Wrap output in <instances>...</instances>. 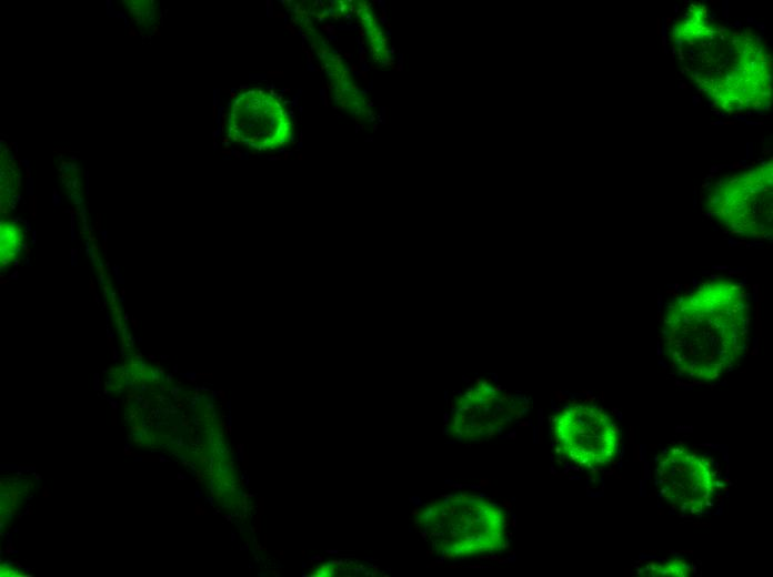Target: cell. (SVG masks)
<instances>
[{
	"label": "cell",
	"mask_w": 773,
	"mask_h": 577,
	"mask_svg": "<svg viewBox=\"0 0 773 577\" xmlns=\"http://www.w3.org/2000/svg\"><path fill=\"white\" fill-rule=\"evenodd\" d=\"M749 311L744 286L729 277L703 282L675 297L662 324L672 367L703 382L722 376L745 351Z\"/></svg>",
	"instance_id": "1"
},
{
	"label": "cell",
	"mask_w": 773,
	"mask_h": 577,
	"mask_svg": "<svg viewBox=\"0 0 773 577\" xmlns=\"http://www.w3.org/2000/svg\"><path fill=\"white\" fill-rule=\"evenodd\" d=\"M556 442L574 463L600 467L612 463L620 444L619 428L601 407L576 404L555 418Z\"/></svg>",
	"instance_id": "2"
},
{
	"label": "cell",
	"mask_w": 773,
	"mask_h": 577,
	"mask_svg": "<svg viewBox=\"0 0 773 577\" xmlns=\"http://www.w3.org/2000/svg\"><path fill=\"white\" fill-rule=\"evenodd\" d=\"M655 479L661 496L683 514L707 509L715 489L709 460L684 446L669 447L660 455Z\"/></svg>",
	"instance_id": "3"
},
{
	"label": "cell",
	"mask_w": 773,
	"mask_h": 577,
	"mask_svg": "<svg viewBox=\"0 0 773 577\" xmlns=\"http://www.w3.org/2000/svg\"><path fill=\"white\" fill-rule=\"evenodd\" d=\"M771 168L734 178L714 192L712 210L734 231L760 236L771 222Z\"/></svg>",
	"instance_id": "4"
},
{
	"label": "cell",
	"mask_w": 773,
	"mask_h": 577,
	"mask_svg": "<svg viewBox=\"0 0 773 577\" xmlns=\"http://www.w3.org/2000/svg\"><path fill=\"white\" fill-rule=\"evenodd\" d=\"M689 567L685 563L680 560H670L667 563L659 564L653 567L646 568L644 575L651 576H687Z\"/></svg>",
	"instance_id": "5"
},
{
	"label": "cell",
	"mask_w": 773,
	"mask_h": 577,
	"mask_svg": "<svg viewBox=\"0 0 773 577\" xmlns=\"http://www.w3.org/2000/svg\"><path fill=\"white\" fill-rule=\"evenodd\" d=\"M134 437H135V438H139V441L142 439V435H141L140 433H135V434H134Z\"/></svg>",
	"instance_id": "6"
}]
</instances>
